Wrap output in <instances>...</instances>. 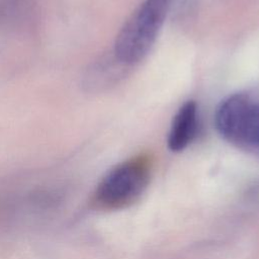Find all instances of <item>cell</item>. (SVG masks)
<instances>
[{
	"mask_svg": "<svg viewBox=\"0 0 259 259\" xmlns=\"http://www.w3.org/2000/svg\"><path fill=\"white\" fill-rule=\"evenodd\" d=\"M218 132L226 140L259 147V102L243 94L225 99L214 115Z\"/></svg>",
	"mask_w": 259,
	"mask_h": 259,
	"instance_id": "2",
	"label": "cell"
},
{
	"mask_svg": "<svg viewBox=\"0 0 259 259\" xmlns=\"http://www.w3.org/2000/svg\"><path fill=\"white\" fill-rule=\"evenodd\" d=\"M150 168L145 159H133L113 168L100 182L96 198L107 207H122L136 201L145 191Z\"/></svg>",
	"mask_w": 259,
	"mask_h": 259,
	"instance_id": "3",
	"label": "cell"
},
{
	"mask_svg": "<svg viewBox=\"0 0 259 259\" xmlns=\"http://www.w3.org/2000/svg\"><path fill=\"white\" fill-rule=\"evenodd\" d=\"M169 0H145L119 30L114 57L122 65L141 61L150 51L164 22Z\"/></svg>",
	"mask_w": 259,
	"mask_h": 259,
	"instance_id": "1",
	"label": "cell"
},
{
	"mask_svg": "<svg viewBox=\"0 0 259 259\" xmlns=\"http://www.w3.org/2000/svg\"><path fill=\"white\" fill-rule=\"evenodd\" d=\"M31 15V0H0V27L18 26Z\"/></svg>",
	"mask_w": 259,
	"mask_h": 259,
	"instance_id": "5",
	"label": "cell"
},
{
	"mask_svg": "<svg viewBox=\"0 0 259 259\" xmlns=\"http://www.w3.org/2000/svg\"><path fill=\"white\" fill-rule=\"evenodd\" d=\"M197 128V107L193 101H188L178 109L173 117L168 135L169 149L173 152L185 149L194 140Z\"/></svg>",
	"mask_w": 259,
	"mask_h": 259,
	"instance_id": "4",
	"label": "cell"
}]
</instances>
